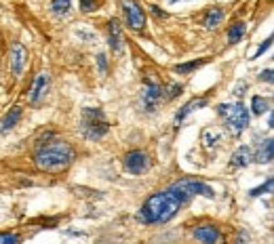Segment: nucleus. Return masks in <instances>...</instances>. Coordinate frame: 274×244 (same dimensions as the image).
I'll use <instances>...</instances> for the list:
<instances>
[{
	"mask_svg": "<svg viewBox=\"0 0 274 244\" xmlns=\"http://www.w3.org/2000/svg\"><path fill=\"white\" fill-rule=\"evenodd\" d=\"M188 202L180 189H175L173 185L169 189H163V192H156L148 198V200L141 204L137 219L146 225H158V223H167L169 219H173L175 213H178L182 206Z\"/></svg>",
	"mask_w": 274,
	"mask_h": 244,
	"instance_id": "nucleus-1",
	"label": "nucleus"
},
{
	"mask_svg": "<svg viewBox=\"0 0 274 244\" xmlns=\"http://www.w3.org/2000/svg\"><path fill=\"white\" fill-rule=\"evenodd\" d=\"M34 162L40 170H47V173H57V170H64L74 162V148L70 146L68 141L61 139H49L47 143L36 148V156Z\"/></svg>",
	"mask_w": 274,
	"mask_h": 244,
	"instance_id": "nucleus-2",
	"label": "nucleus"
},
{
	"mask_svg": "<svg viewBox=\"0 0 274 244\" xmlns=\"http://www.w3.org/2000/svg\"><path fill=\"white\" fill-rule=\"evenodd\" d=\"M217 116L224 120L226 124V129L232 133V135H241L247 131V126H249L251 122V116H249V110L241 103V101H236V103H219L217 107Z\"/></svg>",
	"mask_w": 274,
	"mask_h": 244,
	"instance_id": "nucleus-3",
	"label": "nucleus"
},
{
	"mask_svg": "<svg viewBox=\"0 0 274 244\" xmlns=\"http://www.w3.org/2000/svg\"><path fill=\"white\" fill-rule=\"evenodd\" d=\"M108 131H110V122L105 120V116L99 107H85L83 118H81V133L85 137L91 141H97Z\"/></svg>",
	"mask_w": 274,
	"mask_h": 244,
	"instance_id": "nucleus-4",
	"label": "nucleus"
},
{
	"mask_svg": "<svg viewBox=\"0 0 274 244\" xmlns=\"http://www.w3.org/2000/svg\"><path fill=\"white\" fill-rule=\"evenodd\" d=\"M165 99V86L158 82H146L144 91L139 95V107L148 114L156 112V107L161 105V101Z\"/></svg>",
	"mask_w": 274,
	"mask_h": 244,
	"instance_id": "nucleus-5",
	"label": "nucleus"
},
{
	"mask_svg": "<svg viewBox=\"0 0 274 244\" xmlns=\"http://www.w3.org/2000/svg\"><path fill=\"white\" fill-rule=\"evenodd\" d=\"M122 164H125V168L129 170L131 175H141V173H146V170L150 168V164H152V160H150V156L146 152H141V150H133V152H129L125 160H122Z\"/></svg>",
	"mask_w": 274,
	"mask_h": 244,
	"instance_id": "nucleus-6",
	"label": "nucleus"
},
{
	"mask_svg": "<svg viewBox=\"0 0 274 244\" xmlns=\"http://www.w3.org/2000/svg\"><path fill=\"white\" fill-rule=\"evenodd\" d=\"M122 11H125V21L131 30L141 32L146 25V15L141 11V6L135 2V0H125L122 2Z\"/></svg>",
	"mask_w": 274,
	"mask_h": 244,
	"instance_id": "nucleus-7",
	"label": "nucleus"
},
{
	"mask_svg": "<svg viewBox=\"0 0 274 244\" xmlns=\"http://www.w3.org/2000/svg\"><path fill=\"white\" fill-rule=\"evenodd\" d=\"M175 189L185 196V198H192V196H205V198H215V192L211 189L207 183H200V181H192V179H182V181L173 183Z\"/></svg>",
	"mask_w": 274,
	"mask_h": 244,
	"instance_id": "nucleus-8",
	"label": "nucleus"
},
{
	"mask_svg": "<svg viewBox=\"0 0 274 244\" xmlns=\"http://www.w3.org/2000/svg\"><path fill=\"white\" fill-rule=\"evenodd\" d=\"M8 63H11L13 76L19 78L23 74L25 63H28V49H25L21 42H15L13 47H11V59H8Z\"/></svg>",
	"mask_w": 274,
	"mask_h": 244,
	"instance_id": "nucleus-9",
	"label": "nucleus"
},
{
	"mask_svg": "<svg viewBox=\"0 0 274 244\" xmlns=\"http://www.w3.org/2000/svg\"><path fill=\"white\" fill-rule=\"evenodd\" d=\"M207 103H209V97H194L192 101H188V103H185L178 114H175V129H180L182 122H183L185 118H188V116H190L192 112H196V110H202V107H207Z\"/></svg>",
	"mask_w": 274,
	"mask_h": 244,
	"instance_id": "nucleus-10",
	"label": "nucleus"
},
{
	"mask_svg": "<svg viewBox=\"0 0 274 244\" xmlns=\"http://www.w3.org/2000/svg\"><path fill=\"white\" fill-rule=\"evenodd\" d=\"M47 88H49V74L42 72V74L36 76V80L32 82V88L28 91V101L30 103H38L42 97L47 95Z\"/></svg>",
	"mask_w": 274,
	"mask_h": 244,
	"instance_id": "nucleus-11",
	"label": "nucleus"
},
{
	"mask_svg": "<svg viewBox=\"0 0 274 244\" xmlns=\"http://www.w3.org/2000/svg\"><path fill=\"white\" fill-rule=\"evenodd\" d=\"M251 162H253V150L249 146H241L232 154V158H230V166L232 168H245V166H249Z\"/></svg>",
	"mask_w": 274,
	"mask_h": 244,
	"instance_id": "nucleus-12",
	"label": "nucleus"
},
{
	"mask_svg": "<svg viewBox=\"0 0 274 244\" xmlns=\"http://www.w3.org/2000/svg\"><path fill=\"white\" fill-rule=\"evenodd\" d=\"M194 238L200 240V242H207V244H213L222 238V234L215 225H198L196 230H194Z\"/></svg>",
	"mask_w": 274,
	"mask_h": 244,
	"instance_id": "nucleus-13",
	"label": "nucleus"
},
{
	"mask_svg": "<svg viewBox=\"0 0 274 244\" xmlns=\"http://www.w3.org/2000/svg\"><path fill=\"white\" fill-rule=\"evenodd\" d=\"M108 44L112 51H122V36H120V25L116 19L108 21Z\"/></svg>",
	"mask_w": 274,
	"mask_h": 244,
	"instance_id": "nucleus-14",
	"label": "nucleus"
},
{
	"mask_svg": "<svg viewBox=\"0 0 274 244\" xmlns=\"http://www.w3.org/2000/svg\"><path fill=\"white\" fill-rule=\"evenodd\" d=\"M19 120H21V107H13L11 112H6L4 118L0 120V135H6L8 131H13Z\"/></svg>",
	"mask_w": 274,
	"mask_h": 244,
	"instance_id": "nucleus-15",
	"label": "nucleus"
},
{
	"mask_svg": "<svg viewBox=\"0 0 274 244\" xmlns=\"http://www.w3.org/2000/svg\"><path fill=\"white\" fill-rule=\"evenodd\" d=\"M272 156H274V143L272 139H266V141H262V146L258 148V154L253 156V160L260 162V164H270Z\"/></svg>",
	"mask_w": 274,
	"mask_h": 244,
	"instance_id": "nucleus-16",
	"label": "nucleus"
},
{
	"mask_svg": "<svg viewBox=\"0 0 274 244\" xmlns=\"http://www.w3.org/2000/svg\"><path fill=\"white\" fill-rule=\"evenodd\" d=\"M222 19H224V8L213 6V8H209V13L205 15V19H202V25H205L207 30H213V28H217V25L222 23Z\"/></svg>",
	"mask_w": 274,
	"mask_h": 244,
	"instance_id": "nucleus-17",
	"label": "nucleus"
},
{
	"mask_svg": "<svg viewBox=\"0 0 274 244\" xmlns=\"http://www.w3.org/2000/svg\"><path fill=\"white\" fill-rule=\"evenodd\" d=\"M209 59L207 57H202V59H196V61H190V63H178V66H173V72L175 74H180V76H185V74H190V72L194 70H198L200 66H205Z\"/></svg>",
	"mask_w": 274,
	"mask_h": 244,
	"instance_id": "nucleus-18",
	"label": "nucleus"
},
{
	"mask_svg": "<svg viewBox=\"0 0 274 244\" xmlns=\"http://www.w3.org/2000/svg\"><path fill=\"white\" fill-rule=\"evenodd\" d=\"M245 32H247V23H243V21H236L234 25H230V30H228V42H230V44L241 42L243 36H245Z\"/></svg>",
	"mask_w": 274,
	"mask_h": 244,
	"instance_id": "nucleus-19",
	"label": "nucleus"
},
{
	"mask_svg": "<svg viewBox=\"0 0 274 244\" xmlns=\"http://www.w3.org/2000/svg\"><path fill=\"white\" fill-rule=\"evenodd\" d=\"M72 8V0H51V13L55 17H66Z\"/></svg>",
	"mask_w": 274,
	"mask_h": 244,
	"instance_id": "nucleus-20",
	"label": "nucleus"
},
{
	"mask_svg": "<svg viewBox=\"0 0 274 244\" xmlns=\"http://www.w3.org/2000/svg\"><path fill=\"white\" fill-rule=\"evenodd\" d=\"M272 185H274V179L268 177L266 183H262V185H258V187L249 189V198H260V196H264V194H270V192H272Z\"/></svg>",
	"mask_w": 274,
	"mask_h": 244,
	"instance_id": "nucleus-21",
	"label": "nucleus"
},
{
	"mask_svg": "<svg viewBox=\"0 0 274 244\" xmlns=\"http://www.w3.org/2000/svg\"><path fill=\"white\" fill-rule=\"evenodd\" d=\"M251 112H253L255 116H262L264 112H268V99L255 95V97L251 99Z\"/></svg>",
	"mask_w": 274,
	"mask_h": 244,
	"instance_id": "nucleus-22",
	"label": "nucleus"
},
{
	"mask_svg": "<svg viewBox=\"0 0 274 244\" xmlns=\"http://www.w3.org/2000/svg\"><path fill=\"white\" fill-rule=\"evenodd\" d=\"M202 141H205V148H215L217 141H219V135L213 133V131H205V135H202Z\"/></svg>",
	"mask_w": 274,
	"mask_h": 244,
	"instance_id": "nucleus-23",
	"label": "nucleus"
},
{
	"mask_svg": "<svg viewBox=\"0 0 274 244\" xmlns=\"http://www.w3.org/2000/svg\"><path fill=\"white\" fill-rule=\"evenodd\" d=\"M270 47H272V36H268V38H266V40H264V42L260 44V47H258V51H255V53H253V57H251V61H253V59H260V57H262V55H264V53H266V51H268Z\"/></svg>",
	"mask_w": 274,
	"mask_h": 244,
	"instance_id": "nucleus-24",
	"label": "nucleus"
},
{
	"mask_svg": "<svg viewBox=\"0 0 274 244\" xmlns=\"http://www.w3.org/2000/svg\"><path fill=\"white\" fill-rule=\"evenodd\" d=\"M97 6H99V0H81L83 13H93V11H97Z\"/></svg>",
	"mask_w": 274,
	"mask_h": 244,
	"instance_id": "nucleus-25",
	"label": "nucleus"
},
{
	"mask_svg": "<svg viewBox=\"0 0 274 244\" xmlns=\"http://www.w3.org/2000/svg\"><path fill=\"white\" fill-rule=\"evenodd\" d=\"M0 242H2V244L21 242V236H17V234H0Z\"/></svg>",
	"mask_w": 274,
	"mask_h": 244,
	"instance_id": "nucleus-26",
	"label": "nucleus"
},
{
	"mask_svg": "<svg viewBox=\"0 0 274 244\" xmlns=\"http://www.w3.org/2000/svg\"><path fill=\"white\" fill-rule=\"evenodd\" d=\"M97 66H99L101 74H105V72H108V59H105L103 53H99V55H97Z\"/></svg>",
	"mask_w": 274,
	"mask_h": 244,
	"instance_id": "nucleus-27",
	"label": "nucleus"
},
{
	"mask_svg": "<svg viewBox=\"0 0 274 244\" xmlns=\"http://www.w3.org/2000/svg\"><path fill=\"white\" fill-rule=\"evenodd\" d=\"M150 11H152V13L158 17V19H165V17H169V13H167V11H163V8H161V6H156V4H152V6H150Z\"/></svg>",
	"mask_w": 274,
	"mask_h": 244,
	"instance_id": "nucleus-28",
	"label": "nucleus"
},
{
	"mask_svg": "<svg viewBox=\"0 0 274 244\" xmlns=\"http://www.w3.org/2000/svg\"><path fill=\"white\" fill-rule=\"evenodd\" d=\"M182 91H183V86H182V84H173V86H171V93L167 95V99H175L178 95H182Z\"/></svg>",
	"mask_w": 274,
	"mask_h": 244,
	"instance_id": "nucleus-29",
	"label": "nucleus"
},
{
	"mask_svg": "<svg viewBox=\"0 0 274 244\" xmlns=\"http://www.w3.org/2000/svg\"><path fill=\"white\" fill-rule=\"evenodd\" d=\"M260 80H262V82H264V80H266V82H270L272 84V70L268 68V70H264V72H260Z\"/></svg>",
	"mask_w": 274,
	"mask_h": 244,
	"instance_id": "nucleus-30",
	"label": "nucleus"
},
{
	"mask_svg": "<svg viewBox=\"0 0 274 244\" xmlns=\"http://www.w3.org/2000/svg\"><path fill=\"white\" fill-rule=\"evenodd\" d=\"M247 88H249V84H247V82H238L236 88H234V95H236V97H243Z\"/></svg>",
	"mask_w": 274,
	"mask_h": 244,
	"instance_id": "nucleus-31",
	"label": "nucleus"
},
{
	"mask_svg": "<svg viewBox=\"0 0 274 244\" xmlns=\"http://www.w3.org/2000/svg\"><path fill=\"white\" fill-rule=\"evenodd\" d=\"M272 126H274V118H272V112L268 114V129H272Z\"/></svg>",
	"mask_w": 274,
	"mask_h": 244,
	"instance_id": "nucleus-32",
	"label": "nucleus"
},
{
	"mask_svg": "<svg viewBox=\"0 0 274 244\" xmlns=\"http://www.w3.org/2000/svg\"><path fill=\"white\" fill-rule=\"evenodd\" d=\"M169 2H171V4H173V2H180V0H169Z\"/></svg>",
	"mask_w": 274,
	"mask_h": 244,
	"instance_id": "nucleus-33",
	"label": "nucleus"
}]
</instances>
